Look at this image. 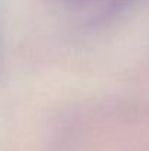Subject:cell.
Returning a JSON list of instances; mask_svg holds the SVG:
<instances>
[]
</instances>
